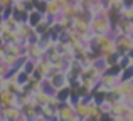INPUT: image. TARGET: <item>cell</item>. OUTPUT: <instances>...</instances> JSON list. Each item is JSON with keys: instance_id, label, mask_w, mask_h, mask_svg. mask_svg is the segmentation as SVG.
<instances>
[{"instance_id": "30bf717a", "label": "cell", "mask_w": 133, "mask_h": 121, "mask_svg": "<svg viewBox=\"0 0 133 121\" xmlns=\"http://www.w3.org/2000/svg\"><path fill=\"white\" fill-rule=\"evenodd\" d=\"M121 81V74H116V72H110L106 71L103 76L99 77V86H103L104 89H111Z\"/></svg>"}, {"instance_id": "e0dca14e", "label": "cell", "mask_w": 133, "mask_h": 121, "mask_svg": "<svg viewBox=\"0 0 133 121\" xmlns=\"http://www.w3.org/2000/svg\"><path fill=\"white\" fill-rule=\"evenodd\" d=\"M99 108H101V111H103L104 116H110L111 115V101H108V99L101 101L99 103Z\"/></svg>"}, {"instance_id": "52a82bcc", "label": "cell", "mask_w": 133, "mask_h": 121, "mask_svg": "<svg viewBox=\"0 0 133 121\" xmlns=\"http://www.w3.org/2000/svg\"><path fill=\"white\" fill-rule=\"evenodd\" d=\"M2 113L5 116V121H25V115H24V109L20 106H7L2 108Z\"/></svg>"}, {"instance_id": "4fadbf2b", "label": "cell", "mask_w": 133, "mask_h": 121, "mask_svg": "<svg viewBox=\"0 0 133 121\" xmlns=\"http://www.w3.org/2000/svg\"><path fill=\"white\" fill-rule=\"evenodd\" d=\"M62 12V5L57 2V0H51V2L45 3V13H47L51 19H56V17H59Z\"/></svg>"}, {"instance_id": "44dd1931", "label": "cell", "mask_w": 133, "mask_h": 121, "mask_svg": "<svg viewBox=\"0 0 133 121\" xmlns=\"http://www.w3.org/2000/svg\"><path fill=\"white\" fill-rule=\"evenodd\" d=\"M45 2H51V0H45Z\"/></svg>"}, {"instance_id": "6da1fadb", "label": "cell", "mask_w": 133, "mask_h": 121, "mask_svg": "<svg viewBox=\"0 0 133 121\" xmlns=\"http://www.w3.org/2000/svg\"><path fill=\"white\" fill-rule=\"evenodd\" d=\"M89 29L93 34H111L113 20L104 15H93L89 17Z\"/></svg>"}, {"instance_id": "d6986e66", "label": "cell", "mask_w": 133, "mask_h": 121, "mask_svg": "<svg viewBox=\"0 0 133 121\" xmlns=\"http://www.w3.org/2000/svg\"><path fill=\"white\" fill-rule=\"evenodd\" d=\"M5 81H7L5 76H0V88H3V86H5Z\"/></svg>"}, {"instance_id": "ffe728a7", "label": "cell", "mask_w": 133, "mask_h": 121, "mask_svg": "<svg viewBox=\"0 0 133 121\" xmlns=\"http://www.w3.org/2000/svg\"><path fill=\"white\" fill-rule=\"evenodd\" d=\"M130 7H131V9H133V3H131V5H130Z\"/></svg>"}, {"instance_id": "9a60e30c", "label": "cell", "mask_w": 133, "mask_h": 121, "mask_svg": "<svg viewBox=\"0 0 133 121\" xmlns=\"http://www.w3.org/2000/svg\"><path fill=\"white\" fill-rule=\"evenodd\" d=\"M12 71H14V67L12 66H9L3 59H0V76H9V74H12Z\"/></svg>"}, {"instance_id": "8fae6325", "label": "cell", "mask_w": 133, "mask_h": 121, "mask_svg": "<svg viewBox=\"0 0 133 121\" xmlns=\"http://www.w3.org/2000/svg\"><path fill=\"white\" fill-rule=\"evenodd\" d=\"M103 118H104V115L99 108V103L96 99L89 98V118H88V121H99Z\"/></svg>"}, {"instance_id": "277c9868", "label": "cell", "mask_w": 133, "mask_h": 121, "mask_svg": "<svg viewBox=\"0 0 133 121\" xmlns=\"http://www.w3.org/2000/svg\"><path fill=\"white\" fill-rule=\"evenodd\" d=\"M115 44H116L118 54H128L133 49V35L131 34H118L115 35Z\"/></svg>"}, {"instance_id": "9c48e42d", "label": "cell", "mask_w": 133, "mask_h": 121, "mask_svg": "<svg viewBox=\"0 0 133 121\" xmlns=\"http://www.w3.org/2000/svg\"><path fill=\"white\" fill-rule=\"evenodd\" d=\"M74 108L81 121H88L89 118V98H78L74 101Z\"/></svg>"}, {"instance_id": "2e32d148", "label": "cell", "mask_w": 133, "mask_h": 121, "mask_svg": "<svg viewBox=\"0 0 133 121\" xmlns=\"http://www.w3.org/2000/svg\"><path fill=\"white\" fill-rule=\"evenodd\" d=\"M121 79L123 81H133V64H130L128 67H125L121 71Z\"/></svg>"}, {"instance_id": "ba28073f", "label": "cell", "mask_w": 133, "mask_h": 121, "mask_svg": "<svg viewBox=\"0 0 133 121\" xmlns=\"http://www.w3.org/2000/svg\"><path fill=\"white\" fill-rule=\"evenodd\" d=\"M71 27L74 30H78L79 34H86L89 32V13H81V15H76L71 20Z\"/></svg>"}, {"instance_id": "8992f818", "label": "cell", "mask_w": 133, "mask_h": 121, "mask_svg": "<svg viewBox=\"0 0 133 121\" xmlns=\"http://www.w3.org/2000/svg\"><path fill=\"white\" fill-rule=\"evenodd\" d=\"M34 71L37 72L39 76H42L44 79H47V77H51L52 74H54V66H52V62L49 61V57L47 56H44L42 59H39V61H36V69Z\"/></svg>"}, {"instance_id": "7a4b0ae2", "label": "cell", "mask_w": 133, "mask_h": 121, "mask_svg": "<svg viewBox=\"0 0 133 121\" xmlns=\"http://www.w3.org/2000/svg\"><path fill=\"white\" fill-rule=\"evenodd\" d=\"M56 119H57V121H79V116H78L76 108H74V99L62 101L61 104L57 106Z\"/></svg>"}, {"instance_id": "5b68a950", "label": "cell", "mask_w": 133, "mask_h": 121, "mask_svg": "<svg viewBox=\"0 0 133 121\" xmlns=\"http://www.w3.org/2000/svg\"><path fill=\"white\" fill-rule=\"evenodd\" d=\"M7 106H19V94L3 86L0 88V108H7Z\"/></svg>"}, {"instance_id": "3957f363", "label": "cell", "mask_w": 133, "mask_h": 121, "mask_svg": "<svg viewBox=\"0 0 133 121\" xmlns=\"http://www.w3.org/2000/svg\"><path fill=\"white\" fill-rule=\"evenodd\" d=\"M24 47H25V56L32 61H39L47 54V49L39 40H24Z\"/></svg>"}, {"instance_id": "ac0fdd59", "label": "cell", "mask_w": 133, "mask_h": 121, "mask_svg": "<svg viewBox=\"0 0 133 121\" xmlns=\"http://www.w3.org/2000/svg\"><path fill=\"white\" fill-rule=\"evenodd\" d=\"M14 2L15 0H0V7L2 9H9V7H14Z\"/></svg>"}, {"instance_id": "5bb4252c", "label": "cell", "mask_w": 133, "mask_h": 121, "mask_svg": "<svg viewBox=\"0 0 133 121\" xmlns=\"http://www.w3.org/2000/svg\"><path fill=\"white\" fill-rule=\"evenodd\" d=\"M44 17H45V12H42V10H39V9H34V10H30V12H29V19H27V22L36 29V27L42 22Z\"/></svg>"}, {"instance_id": "7c38bea8", "label": "cell", "mask_w": 133, "mask_h": 121, "mask_svg": "<svg viewBox=\"0 0 133 121\" xmlns=\"http://www.w3.org/2000/svg\"><path fill=\"white\" fill-rule=\"evenodd\" d=\"M3 47H5L7 54H14V56H19V57L25 56V47L20 42H3Z\"/></svg>"}]
</instances>
